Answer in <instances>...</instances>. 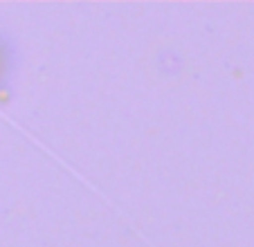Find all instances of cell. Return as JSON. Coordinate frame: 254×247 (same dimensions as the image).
I'll return each mask as SVG.
<instances>
[{"instance_id": "obj_1", "label": "cell", "mask_w": 254, "mask_h": 247, "mask_svg": "<svg viewBox=\"0 0 254 247\" xmlns=\"http://www.w3.org/2000/svg\"><path fill=\"white\" fill-rule=\"evenodd\" d=\"M2 67H5V54H2V48H0V74H2Z\"/></svg>"}]
</instances>
